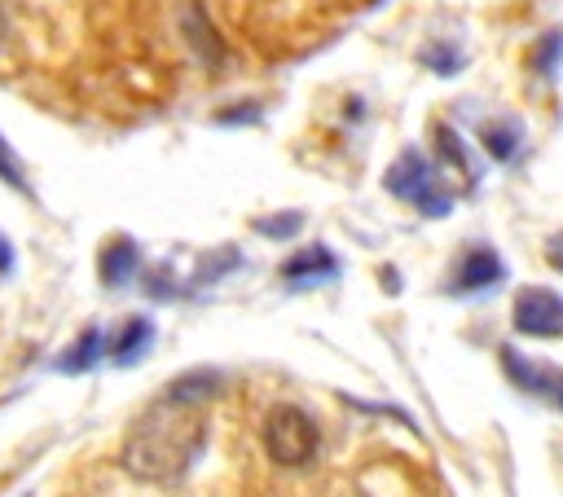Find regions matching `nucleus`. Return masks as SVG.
Returning a JSON list of instances; mask_svg holds the SVG:
<instances>
[{
    "label": "nucleus",
    "instance_id": "16",
    "mask_svg": "<svg viewBox=\"0 0 563 497\" xmlns=\"http://www.w3.org/2000/svg\"><path fill=\"white\" fill-rule=\"evenodd\" d=\"M238 264V251L233 246H224L216 259H202V268H198V281H216V277H224L220 268H233Z\"/></svg>",
    "mask_w": 563,
    "mask_h": 497
},
{
    "label": "nucleus",
    "instance_id": "8",
    "mask_svg": "<svg viewBox=\"0 0 563 497\" xmlns=\"http://www.w3.org/2000/svg\"><path fill=\"white\" fill-rule=\"evenodd\" d=\"M150 339H154V321H150V317H128V321L119 325V334L106 339V356H110L114 365H132L136 356H145Z\"/></svg>",
    "mask_w": 563,
    "mask_h": 497
},
{
    "label": "nucleus",
    "instance_id": "11",
    "mask_svg": "<svg viewBox=\"0 0 563 497\" xmlns=\"http://www.w3.org/2000/svg\"><path fill=\"white\" fill-rule=\"evenodd\" d=\"M479 141H484V150H488L497 163H506V158L519 150V128H515L510 119H497V123H484V128H479Z\"/></svg>",
    "mask_w": 563,
    "mask_h": 497
},
{
    "label": "nucleus",
    "instance_id": "2",
    "mask_svg": "<svg viewBox=\"0 0 563 497\" xmlns=\"http://www.w3.org/2000/svg\"><path fill=\"white\" fill-rule=\"evenodd\" d=\"M260 435H264V449L277 466H308L317 457V444H321L317 422L299 405H273Z\"/></svg>",
    "mask_w": 563,
    "mask_h": 497
},
{
    "label": "nucleus",
    "instance_id": "1",
    "mask_svg": "<svg viewBox=\"0 0 563 497\" xmlns=\"http://www.w3.org/2000/svg\"><path fill=\"white\" fill-rule=\"evenodd\" d=\"M207 427H211L207 422V405L163 391L128 427L119 462L141 484H172L198 462V453L207 444Z\"/></svg>",
    "mask_w": 563,
    "mask_h": 497
},
{
    "label": "nucleus",
    "instance_id": "3",
    "mask_svg": "<svg viewBox=\"0 0 563 497\" xmlns=\"http://www.w3.org/2000/svg\"><path fill=\"white\" fill-rule=\"evenodd\" d=\"M383 185H387V194L405 198L409 207H418V211H427V216H444V211H449V194L435 185V172H431V163L422 158V150H405V154L387 167Z\"/></svg>",
    "mask_w": 563,
    "mask_h": 497
},
{
    "label": "nucleus",
    "instance_id": "12",
    "mask_svg": "<svg viewBox=\"0 0 563 497\" xmlns=\"http://www.w3.org/2000/svg\"><path fill=\"white\" fill-rule=\"evenodd\" d=\"M185 40L194 44V53H198L207 66H216V62H220V53H224V48H220V40H216V31L202 22V13H198V9L185 18Z\"/></svg>",
    "mask_w": 563,
    "mask_h": 497
},
{
    "label": "nucleus",
    "instance_id": "21",
    "mask_svg": "<svg viewBox=\"0 0 563 497\" xmlns=\"http://www.w3.org/2000/svg\"><path fill=\"white\" fill-rule=\"evenodd\" d=\"M554 400H559V409H563V378H559V391H554Z\"/></svg>",
    "mask_w": 563,
    "mask_h": 497
},
{
    "label": "nucleus",
    "instance_id": "22",
    "mask_svg": "<svg viewBox=\"0 0 563 497\" xmlns=\"http://www.w3.org/2000/svg\"><path fill=\"white\" fill-rule=\"evenodd\" d=\"M0 44H4V9H0Z\"/></svg>",
    "mask_w": 563,
    "mask_h": 497
},
{
    "label": "nucleus",
    "instance_id": "4",
    "mask_svg": "<svg viewBox=\"0 0 563 497\" xmlns=\"http://www.w3.org/2000/svg\"><path fill=\"white\" fill-rule=\"evenodd\" d=\"M510 321L528 339H563V299L550 286H523L515 295Z\"/></svg>",
    "mask_w": 563,
    "mask_h": 497
},
{
    "label": "nucleus",
    "instance_id": "6",
    "mask_svg": "<svg viewBox=\"0 0 563 497\" xmlns=\"http://www.w3.org/2000/svg\"><path fill=\"white\" fill-rule=\"evenodd\" d=\"M141 273V246L132 242V238H123V233H114L106 246H101V255H97V277H101V286H128L132 277Z\"/></svg>",
    "mask_w": 563,
    "mask_h": 497
},
{
    "label": "nucleus",
    "instance_id": "15",
    "mask_svg": "<svg viewBox=\"0 0 563 497\" xmlns=\"http://www.w3.org/2000/svg\"><path fill=\"white\" fill-rule=\"evenodd\" d=\"M0 180L13 185V189H22V194L31 189V185H26V172H22V158L13 154V145H9L4 136H0Z\"/></svg>",
    "mask_w": 563,
    "mask_h": 497
},
{
    "label": "nucleus",
    "instance_id": "17",
    "mask_svg": "<svg viewBox=\"0 0 563 497\" xmlns=\"http://www.w3.org/2000/svg\"><path fill=\"white\" fill-rule=\"evenodd\" d=\"M427 62H431V70H440V75L462 70V53H453V48H431V53H427Z\"/></svg>",
    "mask_w": 563,
    "mask_h": 497
},
{
    "label": "nucleus",
    "instance_id": "23",
    "mask_svg": "<svg viewBox=\"0 0 563 497\" xmlns=\"http://www.w3.org/2000/svg\"><path fill=\"white\" fill-rule=\"evenodd\" d=\"M26 497H31V493H26Z\"/></svg>",
    "mask_w": 563,
    "mask_h": 497
},
{
    "label": "nucleus",
    "instance_id": "20",
    "mask_svg": "<svg viewBox=\"0 0 563 497\" xmlns=\"http://www.w3.org/2000/svg\"><path fill=\"white\" fill-rule=\"evenodd\" d=\"M13 268V246H9V238L0 233V273H9Z\"/></svg>",
    "mask_w": 563,
    "mask_h": 497
},
{
    "label": "nucleus",
    "instance_id": "10",
    "mask_svg": "<svg viewBox=\"0 0 563 497\" xmlns=\"http://www.w3.org/2000/svg\"><path fill=\"white\" fill-rule=\"evenodd\" d=\"M101 356H106V334H101L97 325H88V330H84L66 352H57V361H53V365H57L62 374H84V369H92Z\"/></svg>",
    "mask_w": 563,
    "mask_h": 497
},
{
    "label": "nucleus",
    "instance_id": "14",
    "mask_svg": "<svg viewBox=\"0 0 563 497\" xmlns=\"http://www.w3.org/2000/svg\"><path fill=\"white\" fill-rule=\"evenodd\" d=\"M431 136H435V150H440V158H444L449 167H457V172H466V150H462V141L453 136V128H444V123H435V128H431Z\"/></svg>",
    "mask_w": 563,
    "mask_h": 497
},
{
    "label": "nucleus",
    "instance_id": "18",
    "mask_svg": "<svg viewBox=\"0 0 563 497\" xmlns=\"http://www.w3.org/2000/svg\"><path fill=\"white\" fill-rule=\"evenodd\" d=\"M559 48H563V35H545V40H541V48H537V70H541V75L554 70V53H559Z\"/></svg>",
    "mask_w": 563,
    "mask_h": 497
},
{
    "label": "nucleus",
    "instance_id": "13",
    "mask_svg": "<svg viewBox=\"0 0 563 497\" xmlns=\"http://www.w3.org/2000/svg\"><path fill=\"white\" fill-rule=\"evenodd\" d=\"M251 229H255L260 238L282 242V238H295V233L303 229V211H277V216H260Z\"/></svg>",
    "mask_w": 563,
    "mask_h": 497
},
{
    "label": "nucleus",
    "instance_id": "5",
    "mask_svg": "<svg viewBox=\"0 0 563 497\" xmlns=\"http://www.w3.org/2000/svg\"><path fill=\"white\" fill-rule=\"evenodd\" d=\"M501 255L493 251V246H471L457 264H453V281H449V290H457V295H471V290H488V286H497L501 281Z\"/></svg>",
    "mask_w": 563,
    "mask_h": 497
},
{
    "label": "nucleus",
    "instance_id": "9",
    "mask_svg": "<svg viewBox=\"0 0 563 497\" xmlns=\"http://www.w3.org/2000/svg\"><path fill=\"white\" fill-rule=\"evenodd\" d=\"M334 273H339V259H334L330 246H303L282 264V277L295 281V286L299 281H317V277H334Z\"/></svg>",
    "mask_w": 563,
    "mask_h": 497
},
{
    "label": "nucleus",
    "instance_id": "19",
    "mask_svg": "<svg viewBox=\"0 0 563 497\" xmlns=\"http://www.w3.org/2000/svg\"><path fill=\"white\" fill-rule=\"evenodd\" d=\"M545 259H550V268L563 273V233H554V238L545 242Z\"/></svg>",
    "mask_w": 563,
    "mask_h": 497
},
{
    "label": "nucleus",
    "instance_id": "7",
    "mask_svg": "<svg viewBox=\"0 0 563 497\" xmlns=\"http://www.w3.org/2000/svg\"><path fill=\"white\" fill-rule=\"evenodd\" d=\"M501 369H506V378H510L515 387H523V391H532V396H554V391H559V378H563V374H554L545 361H528V356H519L515 347H501Z\"/></svg>",
    "mask_w": 563,
    "mask_h": 497
}]
</instances>
